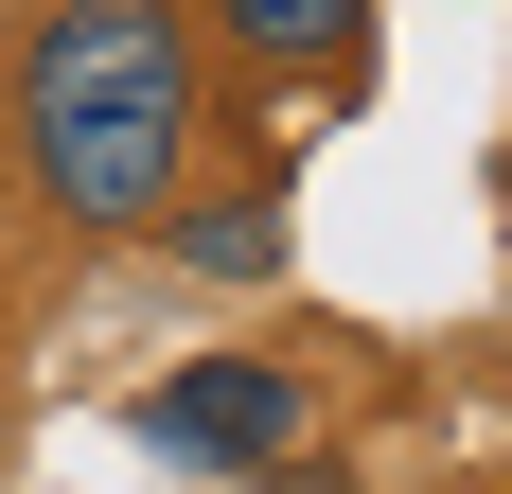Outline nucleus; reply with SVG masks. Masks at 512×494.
I'll return each mask as SVG.
<instances>
[{
	"instance_id": "39448f33",
	"label": "nucleus",
	"mask_w": 512,
	"mask_h": 494,
	"mask_svg": "<svg viewBox=\"0 0 512 494\" xmlns=\"http://www.w3.org/2000/svg\"><path fill=\"white\" fill-rule=\"evenodd\" d=\"M230 494H354L336 459H265V477H230Z\"/></svg>"
},
{
	"instance_id": "7ed1b4c3",
	"label": "nucleus",
	"mask_w": 512,
	"mask_h": 494,
	"mask_svg": "<svg viewBox=\"0 0 512 494\" xmlns=\"http://www.w3.org/2000/svg\"><path fill=\"white\" fill-rule=\"evenodd\" d=\"M159 247L195 283H283V195H195V212H159Z\"/></svg>"
},
{
	"instance_id": "20e7f679",
	"label": "nucleus",
	"mask_w": 512,
	"mask_h": 494,
	"mask_svg": "<svg viewBox=\"0 0 512 494\" xmlns=\"http://www.w3.org/2000/svg\"><path fill=\"white\" fill-rule=\"evenodd\" d=\"M371 0H212V36L248 53V71H301V53H354Z\"/></svg>"
},
{
	"instance_id": "f03ea898",
	"label": "nucleus",
	"mask_w": 512,
	"mask_h": 494,
	"mask_svg": "<svg viewBox=\"0 0 512 494\" xmlns=\"http://www.w3.org/2000/svg\"><path fill=\"white\" fill-rule=\"evenodd\" d=\"M124 424H142L159 477H265V459L318 442V371H283V353H195V371H159Z\"/></svg>"
},
{
	"instance_id": "f257e3e1",
	"label": "nucleus",
	"mask_w": 512,
	"mask_h": 494,
	"mask_svg": "<svg viewBox=\"0 0 512 494\" xmlns=\"http://www.w3.org/2000/svg\"><path fill=\"white\" fill-rule=\"evenodd\" d=\"M18 159L71 230H159L195 177V18L177 0H53L18 53Z\"/></svg>"
}]
</instances>
